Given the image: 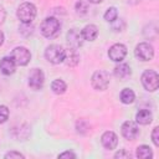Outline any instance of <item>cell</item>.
I'll return each mask as SVG.
<instances>
[{"label": "cell", "mask_w": 159, "mask_h": 159, "mask_svg": "<svg viewBox=\"0 0 159 159\" xmlns=\"http://www.w3.org/2000/svg\"><path fill=\"white\" fill-rule=\"evenodd\" d=\"M67 43L70 45L71 48H78L80 46H82L83 43V37L80 30L77 29H71L67 32Z\"/></svg>", "instance_id": "cell-11"}, {"label": "cell", "mask_w": 159, "mask_h": 159, "mask_svg": "<svg viewBox=\"0 0 159 159\" xmlns=\"http://www.w3.org/2000/svg\"><path fill=\"white\" fill-rule=\"evenodd\" d=\"M114 158H130V153H128L127 150L122 149V150H119V152H117L114 154Z\"/></svg>", "instance_id": "cell-28"}, {"label": "cell", "mask_w": 159, "mask_h": 159, "mask_svg": "<svg viewBox=\"0 0 159 159\" xmlns=\"http://www.w3.org/2000/svg\"><path fill=\"white\" fill-rule=\"evenodd\" d=\"M137 157L140 159H150L153 157V152H152L150 147L143 144L137 148Z\"/></svg>", "instance_id": "cell-20"}, {"label": "cell", "mask_w": 159, "mask_h": 159, "mask_svg": "<svg viewBox=\"0 0 159 159\" xmlns=\"http://www.w3.org/2000/svg\"><path fill=\"white\" fill-rule=\"evenodd\" d=\"M134 53L140 61H150L154 57V48L148 42H140L135 46Z\"/></svg>", "instance_id": "cell-7"}, {"label": "cell", "mask_w": 159, "mask_h": 159, "mask_svg": "<svg viewBox=\"0 0 159 159\" xmlns=\"http://www.w3.org/2000/svg\"><path fill=\"white\" fill-rule=\"evenodd\" d=\"M15 66H16V63L11 58V56L10 57H4L0 61V71L6 76H10L15 72Z\"/></svg>", "instance_id": "cell-13"}, {"label": "cell", "mask_w": 159, "mask_h": 159, "mask_svg": "<svg viewBox=\"0 0 159 159\" xmlns=\"http://www.w3.org/2000/svg\"><path fill=\"white\" fill-rule=\"evenodd\" d=\"M118 17V12H117V9L111 6L107 9V11L104 12V20L108 21V22H113Z\"/></svg>", "instance_id": "cell-21"}, {"label": "cell", "mask_w": 159, "mask_h": 159, "mask_svg": "<svg viewBox=\"0 0 159 159\" xmlns=\"http://www.w3.org/2000/svg\"><path fill=\"white\" fill-rule=\"evenodd\" d=\"M51 89L56 94H63L66 92V89H67V84L62 80H55L51 83Z\"/></svg>", "instance_id": "cell-19"}, {"label": "cell", "mask_w": 159, "mask_h": 159, "mask_svg": "<svg viewBox=\"0 0 159 159\" xmlns=\"http://www.w3.org/2000/svg\"><path fill=\"white\" fill-rule=\"evenodd\" d=\"M63 62H65L67 66L73 67V66H76V65L80 62V55L76 52V50H75V48H71V50L66 51Z\"/></svg>", "instance_id": "cell-16"}, {"label": "cell", "mask_w": 159, "mask_h": 159, "mask_svg": "<svg viewBox=\"0 0 159 159\" xmlns=\"http://www.w3.org/2000/svg\"><path fill=\"white\" fill-rule=\"evenodd\" d=\"M40 30H41V34L45 36V37H55L58 35L60 30H61V24L60 21L53 17V16H48L46 17L42 22H41V26H40Z\"/></svg>", "instance_id": "cell-1"}, {"label": "cell", "mask_w": 159, "mask_h": 159, "mask_svg": "<svg viewBox=\"0 0 159 159\" xmlns=\"http://www.w3.org/2000/svg\"><path fill=\"white\" fill-rule=\"evenodd\" d=\"M122 135L128 139V140H133L138 137L139 134V128L135 122L133 120H125L123 124H122Z\"/></svg>", "instance_id": "cell-9"}, {"label": "cell", "mask_w": 159, "mask_h": 159, "mask_svg": "<svg viewBox=\"0 0 159 159\" xmlns=\"http://www.w3.org/2000/svg\"><path fill=\"white\" fill-rule=\"evenodd\" d=\"M76 12L80 14V15L87 14V12H88V4L84 2V1H82V0L77 1V2H76Z\"/></svg>", "instance_id": "cell-22"}, {"label": "cell", "mask_w": 159, "mask_h": 159, "mask_svg": "<svg viewBox=\"0 0 159 159\" xmlns=\"http://www.w3.org/2000/svg\"><path fill=\"white\" fill-rule=\"evenodd\" d=\"M92 86L93 88L98 89V91H104L107 89V87L109 86V82H111V76L107 71H103V70H99V71H96L92 76Z\"/></svg>", "instance_id": "cell-5"}, {"label": "cell", "mask_w": 159, "mask_h": 159, "mask_svg": "<svg viewBox=\"0 0 159 159\" xmlns=\"http://www.w3.org/2000/svg\"><path fill=\"white\" fill-rule=\"evenodd\" d=\"M76 128H77V132H78V133L84 134V133L89 129V124H88L84 119H80V120H77V123H76Z\"/></svg>", "instance_id": "cell-23"}, {"label": "cell", "mask_w": 159, "mask_h": 159, "mask_svg": "<svg viewBox=\"0 0 159 159\" xmlns=\"http://www.w3.org/2000/svg\"><path fill=\"white\" fill-rule=\"evenodd\" d=\"M5 16H6V14H5V10H4V7L0 5V24H2V22H4V20H5Z\"/></svg>", "instance_id": "cell-30"}, {"label": "cell", "mask_w": 159, "mask_h": 159, "mask_svg": "<svg viewBox=\"0 0 159 159\" xmlns=\"http://www.w3.org/2000/svg\"><path fill=\"white\" fill-rule=\"evenodd\" d=\"M112 24H113V25H112V29H113L114 31H122V30L124 29V26H125V22H124L122 19H116Z\"/></svg>", "instance_id": "cell-25"}, {"label": "cell", "mask_w": 159, "mask_h": 159, "mask_svg": "<svg viewBox=\"0 0 159 159\" xmlns=\"http://www.w3.org/2000/svg\"><path fill=\"white\" fill-rule=\"evenodd\" d=\"M119 98H120V102L124 103V104H130L134 102L135 99V94L134 92L130 89V88H124L122 89L120 94H119Z\"/></svg>", "instance_id": "cell-18"}, {"label": "cell", "mask_w": 159, "mask_h": 159, "mask_svg": "<svg viewBox=\"0 0 159 159\" xmlns=\"http://www.w3.org/2000/svg\"><path fill=\"white\" fill-rule=\"evenodd\" d=\"M130 73H132V70L127 63H119L114 67V75L118 78H122V80L127 78L128 76H130Z\"/></svg>", "instance_id": "cell-17"}, {"label": "cell", "mask_w": 159, "mask_h": 159, "mask_svg": "<svg viewBox=\"0 0 159 159\" xmlns=\"http://www.w3.org/2000/svg\"><path fill=\"white\" fill-rule=\"evenodd\" d=\"M152 140L155 147H159V128L158 127H155L152 132Z\"/></svg>", "instance_id": "cell-26"}, {"label": "cell", "mask_w": 159, "mask_h": 159, "mask_svg": "<svg viewBox=\"0 0 159 159\" xmlns=\"http://www.w3.org/2000/svg\"><path fill=\"white\" fill-rule=\"evenodd\" d=\"M11 58L15 61L16 65L19 66H25L30 62L31 60V53L30 51L26 48V47H22V46H17L12 50L11 52Z\"/></svg>", "instance_id": "cell-6"}, {"label": "cell", "mask_w": 159, "mask_h": 159, "mask_svg": "<svg viewBox=\"0 0 159 159\" xmlns=\"http://www.w3.org/2000/svg\"><path fill=\"white\" fill-rule=\"evenodd\" d=\"M142 0H124V2L125 4H128V5H137V4H139Z\"/></svg>", "instance_id": "cell-31"}, {"label": "cell", "mask_w": 159, "mask_h": 159, "mask_svg": "<svg viewBox=\"0 0 159 159\" xmlns=\"http://www.w3.org/2000/svg\"><path fill=\"white\" fill-rule=\"evenodd\" d=\"M17 19L22 22V24H31L34 21V19L36 17V7L34 4L31 2H22L16 11Z\"/></svg>", "instance_id": "cell-2"}, {"label": "cell", "mask_w": 159, "mask_h": 159, "mask_svg": "<svg viewBox=\"0 0 159 159\" xmlns=\"http://www.w3.org/2000/svg\"><path fill=\"white\" fill-rule=\"evenodd\" d=\"M65 53H66V50L62 46L56 45V43L47 46L46 50H45V57H46V60L50 63H53V65H58V63L63 62Z\"/></svg>", "instance_id": "cell-3"}, {"label": "cell", "mask_w": 159, "mask_h": 159, "mask_svg": "<svg viewBox=\"0 0 159 159\" xmlns=\"http://www.w3.org/2000/svg\"><path fill=\"white\" fill-rule=\"evenodd\" d=\"M81 34H82L83 40L93 41V40H96V39H97V36H98V27H97L96 25H93V24L86 25V26L82 29Z\"/></svg>", "instance_id": "cell-14"}, {"label": "cell", "mask_w": 159, "mask_h": 159, "mask_svg": "<svg viewBox=\"0 0 159 159\" xmlns=\"http://www.w3.org/2000/svg\"><path fill=\"white\" fill-rule=\"evenodd\" d=\"M142 84L143 87L149 91V92H154L158 89V86H159V76L155 71L153 70H147L143 72L142 75Z\"/></svg>", "instance_id": "cell-4"}, {"label": "cell", "mask_w": 159, "mask_h": 159, "mask_svg": "<svg viewBox=\"0 0 159 159\" xmlns=\"http://www.w3.org/2000/svg\"><path fill=\"white\" fill-rule=\"evenodd\" d=\"M127 55V47L123 43H114L108 50V56L114 62H120Z\"/></svg>", "instance_id": "cell-10"}, {"label": "cell", "mask_w": 159, "mask_h": 159, "mask_svg": "<svg viewBox=\"0 0 159 159\" xmlns=\"http://www.w3.org/2000/svg\"><path fill=\"white\" fill-rule=\"evenodd\" d=\"M103 0H88V2H91V4H99V2H102Z\"/></svg>", "instance_id": "cell-33"}, {"label": "cell", "mask_w": 159, "mask_h": 159, "mask_svg": "<svg viewBox=\"0 0 159 159\" xmlns=\"http://www.w3.org/2000/svg\"><path fill=\"white\" fill-rule=\"evenodd\" d=\"M9 118V108L6 106H0V124L5 123Z\"/></svg>", "instance_id": "cell-24"}, {"label": "cell", "mask_w": 159, "mask_h": 159, "mask_svg": "<svg viewBox=\"0 0 159 159\" xmlns=\"http://www.w3.org/2000/svg\"><path fill=\"white\" fill-rule=\"evenodd\" d=\"M43 82H45V76H43V72L40 70V68H32L29 73V86L37 91V89H41L42 86H43Z\"/></svg>", "instance_id": "cell-8"}, {"label": "cell", "mask_w": 159, "mask_h": 159, "mask_svg": "<svg viewBox=\"0 0 159 159\" xmlns=\"http://www.w3.org/2000/svg\"><path fill=\"white\" fill-rule=\"evenodd\" d=\"M2 42H4V34H2V31L0 30V46L2 45Z\"/></svg>", "instance_id": "cell-32"}, {"label": "cell", "mask_w": 159, "mask_h": 159, "mask_svg": "<svg viewBox=\"0 0 159 159\" xmlns=\"http://www.w3.org/2000/svg\"><path fill=\"white\" fill-rule=\"evenodd\" d=\"M135 119H137V123L147 125L152 122L153 116H152V112L149 109H139L135 114Z\"/></svg>", "instance_id": "cell-15"}, {"label": "cell", "mask_w": 159, "mask_h": 159, "mask_svg": "<svg viewBox=\"0 0 159 159\" xmlns=\"http://www.w3.org/2000/svg\"><path fill=\"white\" fill-rule=\"evenodd\" d=\"M58 158H76V154H75L73 152H70V150H67V152H63V153H61V154L58 155Z\"/></svg>", "instance_id": "cell-29"}, {"label": "cell", "mask_w": 159, "mask_h": 159, "mask_svg": "<svg viewBox=\"0 0 159 159\" xmlns=\"http://www.w3.org/2000/svg\"><path fill=\"white\" fill-rule=\"evenodd\" d=\"M5 158L7 159V158H24V154H21V153H19V152H15V150H11V152H9V153H6L5 154Z\"/></svg>", "instance_id": "cell-27"}, {"label": "cell", "mask_w": 159, "mask_h": 159, "mask_svg": "<svg viewBox=\"0 0 159 159\" xmlns=\"http://www.w3.org/2000/svg\"><path fill=\"white\" fill-rule=\"evenodd\" d=\"M101 142H102V145H103L106 149L112 150V149H114V148L117 147V144H118V137H117V134H116L114 132L107 130V132H104V133L102 134Z\"/></svg>", "instance_id": "cell-12"}]
</instances>
